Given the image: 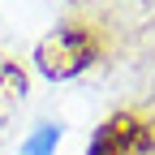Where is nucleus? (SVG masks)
Segmentation results:
<instances>
[{"instance_id": "f257e3e1", "label": "nucleus", "mask_w": 155, "mask_h": 155, "mask_svg": "<svg viewBox=\"0 0 155 155\" xmlns=\"http://www.w3.org/2000/svg\"><path fill=\"white\" fill-rule=\"evenodd\" d=\"M91 61V39L86 30H56L52 39H43L39 48V69L48 78H69Z\"/></svg>"}, {"instance_id": "f03ea898", "label": "nucleus", "mask_w": 155, "mask_h": 155, "mask_svg": "<svg viewBox=\"0 0 155 155\" xmlns=\"http://www.w3.org/2000/svg\"><path fill=\"white\" fill-rule=\"evenodd\" d=\"M56 142H61V129H56V125H39L30 138H26L22 155H52V151H56Z\"/></svg>"}]
</instances>
